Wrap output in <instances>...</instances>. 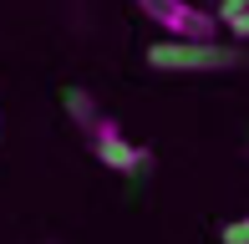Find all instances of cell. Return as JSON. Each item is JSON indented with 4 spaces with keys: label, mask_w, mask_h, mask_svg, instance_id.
<instances>
[{
    "label": "cell",
    "mask_w": 249,
    "mask_h": 244,
    "mask_svg": "<svg viewBox=\"0 0 249 244\" xmlns=\"http://www.w3.org/2000/svg\"><path fill=\"white\" fill-rule=\"evenodd\" d=\"M239 61V51L224 46V41H153L148 46V66L158 71H224V66Z\"/></svg>",
    "instance_id": "1"
},
{
    "label": "cell",
    "mask_w": 249,
    "mask_h": 244,
    "mask_svg": "<svg viewBox=\"0 0 249 244\" xmlns=\"http://www.w3.org/2000/svg\"><path fill=\"white\" fill-rule=\"evenodd\" d=\"M138 10L163 26V36H178V41H219V20H213L209 10L188 5V0H138Z\"/></svg>",
    "instance_id": "2"
},
{
    "label": "cell",
    "mask_w": 249,
    "mask_h": 244,
    "mask_svg": "<svg viewBox=\"0 0 249 244\" xmlns=\"http://www.w3.org/2000/svg\"><path fill=\"white\" fill-rule=\"evenodd\" d=\"M87 138H92V153H97V163H102V168H112V173H138L142 163H148V148L127 142V138H122V127H117L112 117H97Z\"/></svg>",
    "instance_id": "3"
},
{
    "label": "cell",
    "mask_w": 249,
    "mask_h": 244,
    "mask_svg": "<svg viewBox=\"0 0 249 244\" xmlns=\"http://www.w3.org/2000/svg\"><path fill=\"white\" fill-rule=\"evenodd\" d=\"M66 107H71V117H76V127H82V132H92V122L102 117L97 107H92V97H87V92H66Z\"/></svg>",
    "instance_id": "4"
},
{
    "label": "cell",
    "mask_w": 249,
    "mask_h": 244,
    "mask_svg": "<svg viewBox=\"0 0 249 244\" xmlns=\"http://www.w3.org/2000/svg\"><path fill=\"white\" fill-rule=\"evenodd\" d=\"M219 239H224V244H249V214H244V219H229Z\"/></svg>",
    "instance_id": "5"
},
{
    "label": "cell",
    "mask_w": 249,
    "mask_h": 244,
    "mask_svg": "<svg viewBox=\"0 0 249 244\" xmlns=\"http://www.w3.org/2000/svg\"><path fill=\"white\" fill-rule=\"evenodd\" d=\"M219 16L229 20V26H234L239 16H249V0H219Z\"/></svg>",
    "instance_id": "6"
},
{
    "label": "cell",
    "mask_w": 249,
    "mask_h": 244,
    "mask_svg": "<svg viewBox=\"0 0 249 244\" xmlns=\"http://www.w3.org/2000/svg\"><path fill=\"white\" fill-rule=\"evenodd\" d=\"M234 31H239V36H249V16H239V20H234Z\"/></svg>",
    "instance_id": "7"
}]
</instances>
